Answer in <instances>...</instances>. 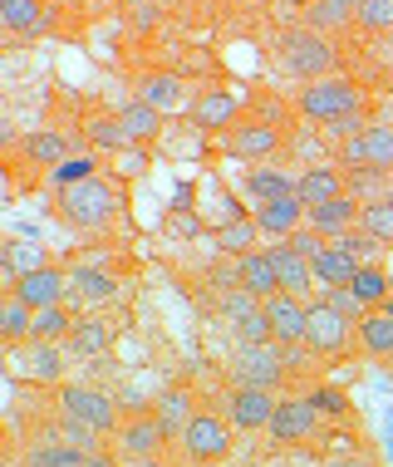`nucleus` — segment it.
<instances>
[{"mask_svg": "<svg viewBox=\"0 0 393 467\" xmlns=\"http://www.w3.org/2000/svg\"><path fill=\"white\" fill-rule=\"evenodd\" d=\"M88 452H79V448H69L65 438H55V443H35L30 448V462L25 467H74V462H84Z\"/></svg>", "mask_w": 393, "mask_h": 467, "instance_id": "38", "label": "nucleus"}, {"mask_svg": "<svg viewBox=\"0 0 393 467\" xmlns=\"http://www.w3.org/2000/svg\"><path fill=\"white\" fill-rule=\"evenodd\" d=\"M49 5H69V0H49Z\"/></svg>", "mask_w": 393, "mask_h": 467, "instance_id": "53", "label": "nucleus"}, {"mask_svg": "<svg viewBox=\"0 0 393 467\" xmlns=\"http://www.w3.org/2000/svg\"><path fill=\"white\" fill-rule=\"evenodd\" d=\"M10 290L25 300L30 310H45V306H65V271H55V266H40V271H30V275H20V281H10Z\"/></svg>", "mask_w": 393, "mask_h": 467, "instance_id": "14", "label": "nucleus"}, {"mask_svg": "<svg viewBox=\"0 0 393 467\" xmlns=\"http://www.w3.org/2000/svg\"><path fill=\"white\" fill-rule=\"evenodd\" d=\"M354 296H359L369 310H378V306H384V300L393 296L388 271H384V266H359V275H354Z\"/></svg>", "mask_w": 393, "mask_h": 467, "instance_id": "37", "label": "nucleus"}, {"mask_svg": "<svg viewBox=\"0 0 393 467\" xmlns=\"http://www.w3.org/2000/svg\"><path fill=\"white\" fill-rule=\"evenodd\" d=\"M359 217H364V202L349 197V192L335 197V202H320V207H310V226L320 236H335V242H339V236H349L354 226H359Z\"/></svg>", "mask_w": 393, "mask_h": 467, "instance_id": "15", "label": "nucleus"}, {"mask_svg": "<svg viewBox=\"0 0 393 467\" xmlns=\"http://www.w3.org/2000/svg\"><path fill=\"white\" fill-rule=\"evenodd\" d=\"M305 25L320 35H335V30H349L359 25V0H315L305 10Z\"/></svg>", "mask_w": 393, "mask_h": 467, "instance_id": "22", "label": "nucleus"}, {"mask_svg": "<svg viewBox=\"0 0 393 467\" xmlns=\"http://www.w3.org/2000/svg\"><path fill=\"white\" fill-rule=\"evenodd\" d=\"M69 290H74L79 300H88V306H98V300H113V296H119V281H113L109 271L79 266V271H74V281H69Z\"/></svg>", "mask_w": 393, "mask_h": 467, "instance_id": "35", "label": "nucleus"}, {"mask_svg": "<svg viewBox=\"0 0 393 467\" xmlns=\"http://www.w3.org/2000/svg\"><path fill=\"white\" fill-rule=\"evenodd\" d=\"M305 212L310 207L295 192H290V197H271V202H256V226H261V236H290V232H300Z\"/></svg>", "mask_w": 393, "mask_h": 467, "instance_id": "16", "label": "nucleus"}, {"mask_svg": "<svg viewBox=\"0 0 393 467\" xmlns=\"http://www.w3.org/2000/svg\"><path fill=\"white\" fill-rule=\"evenodd\" d=\"M256 236H261L256 217H241V212L226 226H217V246L226 251V256H246V251H256Z\"/></svg>", "mask_w": 393, "mask_h": 467, "instance_id": "33", "label": "nucleus"}, {"mask_svg": "<svg viewBox=\"0 0 393 467\" xmlns=\"http://www.w3.org/2000/svg\"><path fill=\"white\" fill-rule=\"evenodd\" d=\"M0 266H5L10 281H20V275L40 271V266H49V261H45V246H40V242H30V236H16V242L5 246V256H0Z\"/></svg>", "mask_w": 393, "mask_h": 467, "instance_id": "29", "label": "nucleus"}, {"mask_svg": "<svg viewBox=\"0 0 393 467\" xmlns=\"http://www.w3.org/2000/svg\"><path fill=\"white\" fill-rule=\"evenodd\" d=\"M378 310H384V315H393V296H388V300H384V306H378Z\"/></svg>", "mask_w": 393, "mask_h": 467, "instance_id": "51", "label": "nucleus"}, {"mask_svg": "<svg viewBox=\"0 0 393 467\" xmlns=\"http://www.w3.org/2000/svg\"><path fill=\"white\" fill-rule=\"evenodd\" d=\"M339 246H345V251H349V256H354V261H359V266H374V251H378V246H384V242H374V236H369V232H364V226H354V232H349V236H339Z\"/></svg>", "mask_w": 393, "mask_h": 467, "instance_id": "42", "label": "nucleus"}, {"mask_svg": "<svg viewBox=\"0 0 393 467\" xmlns=\"http://www.w3.org/2000/svg\"><path fill=\"white\" fill-rule=\"evenodd\" d=\"M74 330V315L65 306H45V310H35V330L30 339H45V345H59V339H69Z\"/></svg>", "mask_w": 393, "mask_h": 467, "instance_id": "36", "label": "nucleus"}, {"mask_svg": "<svg viewBox=\"0 0 393 467\" xmlns=\"http://www.w3.org/2000/svg\"><path fill=\"white\" fill-rule=\"evenodd\" d=\"M388 281H393V275H388Z\"/></svg>", "mask_w": 393, "mask_h": 467, "instance_id": "55", "label": "nucleus"}, {"mask_svg": "<svg viewBox=\"0 0 393 467\" xmlns=\"http://www.w3.org/2000/svg\"><path fill=\"white\" fill-rule=\"evenodd\" d=\"M109 345H113V330H109V325H98V320H74V330H69V355L98 359V355H109Z\"/></svg>", "mask_w": 393, "mask_h": 467, "instance_id": "28", "label": "nucleus"}, {"mask_svg": "<svg viewBox=\"0 0 393 467\" xmlns=\"http://www.w3.org/2000/svg\"><path fill=\"white\" fill-rule=\"evenodd\" d=\"M84 178H94V158H69V162H59V168H55V182L59 187H74V182H84Z\"/></svg>", "mask_w": 393, "mask_h": 467, "instance_id": "46", "label": "nucleus"}, {"mask_svg": "<svg viewBox=\"0 0 393 467\" xmlns=\"http://www.w3.org/2000/svg\"><path fill=\"white\" fill-rule=\"evenodd\" d=\"M10 467H16V462H10Z\"/></svg>", "mask_w": 393, "mask_h": 467, "instance_id": "54", "label": "nucleus"}, {"mask_svg": "<svg viewBox=\"0 0 393 467\" xmlns=\"http://www.w3.org/2000/svg\"><path fill=\"white\" fill-rule=\"evenodd\" d=\"M153 413L162 419V428H168V433H177V438H182V428L197 419V409H192V394H187L182 384L162 389V394H158V409H153Z\"/></svg>", "mask_w": 393, "mask_h": 467, "instance_id": "26", "label": "nucleus"}, {"mask_svg": "<svg viewBox=\"0 0 393 467\" xmlns=\"http://www.w3.org/2000/svg\"><path fill=\"white\" fill-rule=\"evenodd\" d=\"M123 119V133H129V143H153V138L162 133V109H153V104H143V99H138V104H129L119 113Z\"/></svg>", "mask_w": 393, "mask_h": 467, "instance_id": "30", "label": "nucleus"}, {"mask_svg": "<svg viewBox=\"0 0 393 467\" xmlns=\"http://www.w3.org/2000/svg\"><path fill=\"white\" fill-rule=\"evenodd\" d=\"M236 271H241V290H251L256 300L281 296V275H275L271 251H246V256H236Z\"/></svg>", "mask_w": 393, "mask_h": 467, "instance_id": "17", "label": "nucleus"}, {"mask_svg": "<svg viewBox=\"0 0 393 467\" xmlns=\"http://www.w3.org/2000/svg\"><path fill=\"white\" fill-rule=\"evenodd\" d=\"M20 153L30 158V162H40V168L55 172L59 162H69V138L55 133V129H40V133H30V138L20 143Z\"/></svg>", "mask_w": 393, "mask_h": 467, "instance_id": "25", "label": "nucleus"}, {"mask_svg": "<svg viewBox=\"0 0 393 467\" xmlns=\"http://www.w3.org/2000/svg\"><path fill=\"white\" fill-rule=\"evenodd\" d=\"M359 30L369 35L393 30V0H359Z\"/></svg>", "mask_w": 393, "mask_h": 467, "instance_id": "41", "label": "nucleus"}, {"mask_svg": "<svg viewBox=\"0 0 393 467\" xmlns=\"http://www.w3.org/2000/svg\"><path fill=\"white\" fill-rule=\"evenodd\" d=\"M177 99H182V79H172V74H153V79H143V104L172 109Z\"/></svg>", "mask_w": 393, "mask_h": 467, "instance_id": "40", "label": "nucleus"}, {"mask_svg": "<svg viewBox=\"0 0 393 467\" xmlns=\"http://www.w3.org/2000/svg\"><path fill=\"white\" fill-rule=\"evenodd\" d=\"M236 5H261V0H236Z\"/></svg>", "mask_w": 393, "mask_h": 467, "instance_id": "52", "label": "nucleus"}, {"mask_svg": "<svg viewBox=\"0 0 393 467\" xmlns=\"http://www.w3.org/2000/svg\"><path fill=\"white\" fill-rule=\"evenodd\" d=\"M88 138H94L98 148H123V143H129L123 119H94V123H88Z\"/></svg>", "mask_w": 393, "mask_h": 467, "instance_id": "44", "label": "nucleus"}, {"mask_svg": "<svg viewBox=\"0 0 393 467\" xmlns=\"http://www.w3.org/2000/svg\"><path fill=\"white\" fill-rule=\"evenodd\" d=\"M339 158H345V172H354V168H384V172H393V129H388V123H369L364 133L345 138Z\"/></svg>", "mask_w": 393, "mask_h": 467, "instance_id": "7", "label": "nucleus"}, {"mask_svg": "<svg viewBox=\"0 0 393 467\" xmlns=\"http://www.w3.org/2000/svg\"><path fill=\"white\" fill-rule=\"evenodd\" d=\"M236 119H241V99L236 94H226V89L197 94V104H192V123H197V129L222 133V129H232Z\"/></svg>", "mask_w": 393, "mask_h": 467, "instance_id": "18", "label": "nucleus"}, {"mask_svg": "<svg viewBox=\"0 0 393 467\" xmlns=\"http://www.w3.org/2000/svg\"><path fill=\"white\" fill-rule=\"evenodd\" d=\"M290 251H300V256H305V261H320L325 256V236L320 232H315V226H305V232H290V242H285Z\"/></svg>", "mask_w": 393, "mask_h": 467, "instance_id": "45", "label": "nucleus"}, {"mask_svg": "<svg viewBox=\"0 0 393 467\" xmlns=\"http://www.w3.org/2000/svg\"><path fill=\"white\" fill-rule=\"evenodd\" d=\"M182 452L192 462H217L232 452V419H217V413H197L192 423L182 428Z\"/></svg>", "mask_w": 393, "mask_h": 467, "instance_id": "4", "label": "nucleus"}, {"mask_svg": "<svg viewBox=\"0 0 393 467\" xmlns=\"http://www.w3.org/2000/svg\"><path fill=\"white\" fill-rule=\"evenodd\" d=\"M325 306H329V310H339L345 320H354V315L364 320V310H369L359 296H354V285H335V290H325Z\"/></svg>", "mask_w": 393, "mask_h": 467, "instance_id": "43", "label": "nucleus"}, {"mask_svg": "<svg viewBox=\"0 0 393 467\" xmlns=\"http://www.w3.org/2000/svg\"><path fill=\"white\" fill-rule=\"evenodd\" d=\"M310 403H315V409H325V413H345V409H349V403L339 399V389H315Z\"/></svg>", "mask_w": 393, "mask_h": 467, "instance_id": "48", "label": "nucleus"}, {"mask_svg": "<svg viewBox=\"0 0 393 467\" xmlns=\"http://www.w3.org/2000/svg\"><path fill=\"white\" fill-rule=\"evenodd\" d=\"M345 178H349V197H359L364 207H369V202H384L393 192V172H384V168H354Z\"/></svg>", "mask_w": 393, "mask_h": 467, "instance_id": "34", "label": "nucleus"}, {"mask_svg": "<svg viewBox=\"0 0 393 467\" xmlns=\"http://www.w3.org/2000/svg\"><path fill=\"white\" fill-rule=\"evenodd\" d=\"M59 409H65V419H79V423L94 428V433H113V428H119V409H113V399L98 394V389L65 384L59 389Z\"/></svg>", "mask_w": 393, "mask_h": 467, "instance_id": "5", "label": "nucleus"}, {"mask_svg": "<svg viewBox=\"0 0 393 467\" xmlns=\"http://www.w3.org/2000/svg\"><path fill=\"white\" fill-rule=\"evenodd\" d=\"M359 226L374 236V242L393 246V197H384V202H369V207H364V217H359Z\"/></svg>", "mask_w": 393, "mask_h": 467, "instance_id": "39", "label": "nucleus"}, {"mask_svg": "<svg viewBox=\"0 0 393 467\" xmlns=\"http://www.w3.org/2000/svg\"><path fill=\"white\" fill-rule=\"evenodd\" d=\"M325 467H374V462H364V458H335V462H325Z\"/></svg>", "mask_w": 393, "mask_h": 467, "instance_id": "49", "label": "nucleus"}, {"mask_svg": "<svg viewBox=\"0 0 393 467\" xmlns=\"http://www.w3.org/2000/svg\"><path fill=\"white\" fill-rule=\"evenodd\" d=\"M354 275H359V261H354L339 242H329V246H325V256L315 261V281H320L325 290H335V285H354Z\"/></svg>", "mask_w": 393, "mask_h": 467, "instance_id": "23", "label": "nucleus"}, {"mask_svg": "<svg viewBox=\"0 0 393 467\" xmlns=\"http://www.w3.org/2000/svg\"><path fill=\"white\" fill-rule=\"evenodd\" d=\"M305 345H310V355H320V359H339L349 349V320L339 310H329L325 300H310Z\"/></svg>", "mask_w": 393, "mask_h": 467, "instance_id": "6", "label": "nucleus"}, {"mask_svg": "<svg viewBox=\"0 0 393 467\" xmlns=\"http://www.w3.org/2000/svg\"><path fill=\"white\" fill-rule=\"evenodd\" d=\"M168 232H172V236H197V232H202V222L192 217V212H182V207H177L172 217H168Z\"/></svg>", "mask_w": 393, "mask_h": 467, "instance_id": "47", "label": "nucleus"}, {"mask_svg": "<svg viewBox=\"0 0 393 467\" xmlns=\"http://www.w3.org/2000/svg\"><path fill=\"white\" fill-rule=\"evenodd\" d=\"M295 109H300V119L325 123V129H329V123L349 119V113H369V94H364L354 79L329 74V79H315V84H305V89H300Z\"/></svg>", "mask_w": 393, "mask_h": 467, "instance_id": "1", "label": "nucleus"}, {"mask_svg": "<svg viewBox=\"0 0 393 467\" xmlns=\"http://www.w3.org/2000/svg\"><path fill=\"white\" fill-rule=\"evenodd\" d=\"M168 428H162L158 413H138V419L119 423V433H113V443H119L123 458H158L162 443H168Z\"/></svg>", "mask_w": 393, "mask_h": 467, "instance_id": "11", "label": "nucleus"}, {"mask_svg": "<svg viewBox=\"0 0 393 467\" xmlns=\"http://www.w3.org/2000/svg\"><path fill=\"white\" fill-rule=\"evenodd\" d=\"M226 419H232L241 433L271 428V419H275V394H271V389H256V384H236L232 394H226Z\"/></svg>", "mask_w": 393, "mask_h": 467, "instance_id": "8", "label": "nucleus"}, {"mask_svg": "<svg viewBox=\"0 0 393 467\" xmlns=\"http://www.w3.org/2000/svg\"><path fill=\"white\" fill-rule=\"evenodd\" d=\"M129 467H158V458H129Z\"/></svg>", "mask_w": 393, "mask_h": 467, "instance_id": "50", "label": "nucleus"}, {"mask_svg": "<svg viewBox=\"0 0 393 467\" xmlns=\"http://www.w3.org/2000/svg\"><path fill=\"white\" fill-rule=\"evenodd\" d=\"M388 197H393V192H388Z\"/></svg>", "mask_w": 393, "mask_h": 467, "instance_id": "56", "label": "nucleus"}, {"mask_svg": "<svg viewBox=\"0 0 393 467\" xmlns=\"http://www.w3.org/2000/svg\"><path fill=\"white\" fill-rule=\"evenodd\" d=\"M25 374H30L35 384H55V379L65 374V349H59V345H45V339H30Z\"/></svg>", "mask_w": 393, "mask_h": 467, "instance_id": "32", "label": "nucleus"}, {"mask_svg": "<svg viewBox=\"0 0 393 467\" xmlns=\"http://www.w3.org/2000/svg\"><path fill=\"white\" fill-rule=\"evenodd\" d=\"M290 192H295V182H290L275 162H256V168L246 172V197L251 202H271V197H290Z\"/></svg>", "mask_w": 393, "mask_h": 467, "instance_id": "27", "label": "nucleus"}, {"mask_svg": "<svg viewBox=\"0 0 393 467\" xmlns=\"http://www.w3.org/2000/svg\"><path fill=\"white\" fill-rule=\"evenodd\" d=\"M0 25L10 35H40L49 30V0H0Z\"/></svg>", "mask_w": 393, "mask_h": 467, "instance_id": "20", "label": "nucleus"}, {"mask_svg": "<svg viewBox=\"0 0 393 467\" xmlns=\"http://www.w3.org/2000/svg\"><path fill=\"white\" fill-rule=\"evenodd\" d=\"M232 158H246V162H265L281 153V129L275 123H236L232 138H226Z\"/></svg>", "mask_w": 393, "mask_h": 467, "instance_id": "13", "label": "nucleus"}, {"mask_svg": "<svg viewBox=\"0 0 393 467\" xmlns=\"http://www.w3.org/2000/svg\"><path fill=\"white\" fill-rule=\"evenodd\" d=\"M232 379H236V384L275 389L285 379V359L275 355V345H241L236 359H232Z\"/></svg>", "mask_w": 393, "mask_h": 467, "instance_id": "9", "label": "nucleus"}, {"mask_svg": "<svg viewBox=\"0 0 393 467\" xmlns=\"http://www.w3.org/2000/svg\"><path fill=\"white\" fill-rule=\"evenodd\" d=\"M281 59H285V69L295 74V79H305V84L329 79L335 65H339L335 45H329L320 30H310V25H295V30L281 35Z\"/></svg>", "mask_w": 393, "mask_h": 467, "instance_id": "3", "label": "nucleus"}, {"mask_svg": "<svg viewBox=\"0 0 393 467\" xmlns=\"http://www.w3.org/2000/svg\"><path fill=\"white\" fill-rule=\"evenodd\" d=\"M349 192V178L339 168H310L305 178H295V197L305 202V207H320V202H335Z\"/></svg>", "mask_w": 393, "mask_h": 467, "instance_id": "19", "label": "nucleus"}, {"mask_svg": "<svg viewBox=\"0 0 393 467\" xmlns=\"http://www.w3.org/2000/svg\"><path fill=\"white\" fill-rule=\"evenodd\" d=\"M113 212H119V187L109 178H84L74 187H59V217L69 226H79V232H98V226L113 222Z\"/></svg>", "mask_w": 393, "mask_h": 467, "instance_id": "2", "label": "nucleus"}, {"mask_svg": "<svg viewBox=\"0 0 393 467\" xmlns=\"http://www.w3.org/2000/svg\"><path fill=\"white\" fill-rule=\"evenodd\" d=\"M359 349L369 359H393V315L384 310H369L359 320Z\"/></svg>", "mask_w": 393, "mask_h": 467, "instance_id": "24", "label": "nucleus"}, {"mask_svg": "<svg viewBox=\"0 0 393 467\" xmlns=\"http://www.w3.org/2000/svg\"><path fill=\"white\" fill-rule=\"evenodd\" d=\"M320 433V409L310 399H281L271 419V438L275 443H305V438Z\"/></svg>", "mask_w": 393, "mask_h": 467, "instance_id": "12", "label": "nucleus"}, {"mask_svg": "<svg viewBox=\"0 0 393 467\" xmlns=\"http://www.w3.org/2000/svg\"><path fill=\"white\" fill-rule=\"evenodd\" d=\"M265 320H271V345H285V349H295V345H305V320H310V306L300 296H271L265 300Z\"/></svg>", "mask_w": 393, "mask_h": 467, "instance_id": "10", "label": "nucleus"}, {"mask_svg": "<svg viewBox=\"0 0 393 467\" xmlns=\"http://www.w3.org/2000/svg\"><path fill=\"white\" fill-rule=\"evenodd\" d=\"M271 256H275V275H281V290H285V296H300V300H305V296H310V285H315V261H305L300 251H290V246H275Z\"/></svg>", "mask_w": 393, "mask_h": 467, "instance_id": "21", "label": "nucleus"}, {"mask_svg": "<svg viewBox=\"0 0 393 467\" xmlns=\"http://www.w3.org/2000/svg\"><path fill=\"white\" fill-rule=\"evenodd\" d=\"M30 330H35V310L25 306L16 290H5V300H0V335L10 345H20V339H30Z\"/></svg>", "mask_w": 393, "mask_h": 467, "instance_id": "31", "label": "nucleus"}]
</instances>
